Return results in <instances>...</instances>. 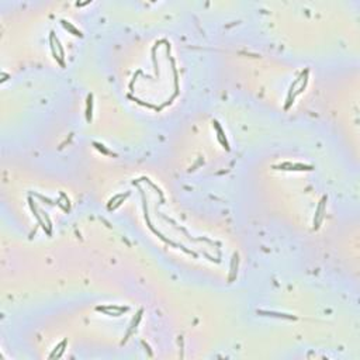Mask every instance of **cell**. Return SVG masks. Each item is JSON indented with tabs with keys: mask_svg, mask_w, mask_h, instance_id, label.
<instances>
[{
	"mask_svg": "<svg viewBox=\"0 0 360 360\" xmlns=\"http://www.w3.org/2000/svg\"><path fill=\"white\" fill-rule=\"evenodd\" d=\"M62 24H64V27H66L68 30H71V31L73 32L75 35H79V37H82V32H80V31H77L76 28H75V27H73V26H71V24H69L68 21H65V20H62Z\"/></svg>",
	"mask_w": 360,
	"mask_h": 360,
	"instance_id": "6da1fadb",
	"label": "cell"
},
{
	"mask_svg": "<svg viewBox=\"0 0 360 360\" xmlns=\"http://www.w3.org/2000/svg\"><path fill=\"white\" fill-rule=\"evenodd\" d=\"M87 120H90L91 118V94H90L89 97H87Z\"/></svg>",
	"mask_w": 360,
	"mask_h": 360,
	"instance_id": "7a4b0ae2",
	"label": "cell"
}]
</instances>
